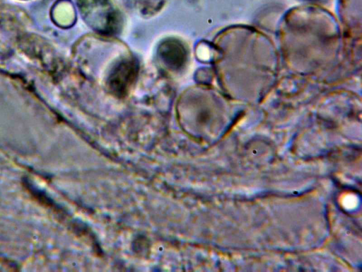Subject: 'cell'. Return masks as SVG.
Here are the masks:
<instances>
[{
  "label": "cell",
  "instance_id": "1",
  "mask_svg": "<svg viewBox=\"0 0 362 272\" xmlns=\"http://www.w3.org/2000/svg\"><path fill=\"white\" fill-rule=\"evenodd\" d=\"M303 1L315 2V3H320V4H325V3H327L330 0H303Z\"/></svg>",
  "mask_w": 362,
  "mask_h": 272
}]
</instances>
